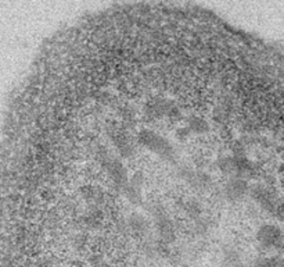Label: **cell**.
I'll list each match as a JSON object with an SVG mask.
<instances>
[{
	"mask_svg": "<svg viewBox=\"0 0 284 267\" xmlns=\"http://www.w3.org/2000/svg\"><path fill=\"white\" fill-rule=\"evenodd\" d=\"M139 142L143 146L150 149L151 152L160 155L164 159H173L175 156V149L171 142L151 130H141L139 132Z\"/></svg>",
	"mask_w": 284,
	"mask_h": 267,
	"instance_id": "cell-1",
	"label": "cell"
},
{
	"mask_svg": "<svg viewBox=\"0 0 284 267\" xmlns=\"http://www.w3.org/2000/svg\"><path fill=\"white\" fill-rule=\"evenodd\" d=\"M257 241L263 249L281 248V231L274 224H263L257 231Z\"/></svg>",
	"mask_w": 284,
	"mask_h": 267,
	"instance_id": "cell-2",
	"label": "cell"
},
{
	"mask_svg": "<svg viewBox=\"0 0 284 267\" xmlns=\"http://www.w3.org/2000/svg\"><path fill=\"white\" fill-rule=\"evenodd\" d=\"M248 194L261 209H265V210H273L274 209V195L269 188H266L262 184L248 186Z\"/></svg>",
	"mask_w": 284,
	"mask_h": 267,
	"instance_id": "cell-3",
	"label": "cell"
},
{
	"mask_svg": "<svg viewBox=\"0 0 284 267\" xmlns=\"http://www.w3.org/2000/svg\"><path fill=\"white\" fill-rule=\"evenodd\" d=\"M154 214H156L157 233L160 235L161 241H164L165 244L175 241V225L171 218L166 216V213L162 209H157Z\"/></svg>",
	"mask_w": 284,
	"mask_h": 267,
	"instance_id": "cell-4",
	"label": "cell"
},
{
	"mask_svg": "<svg viewBox=\"0 0 284 267\" xmlns=\"http://www.w3.org/2000/svg\"><path fill=\"white\" fill-rule=\"evenodd\" d=\"M103 163L106 166L108 174L111 175V178H113L118 185L125 186L128 184V171H126V167H125L119 160L111 158V156H108V155L107 156L104 155V156H103Z\"/></svg>",
	"mask_w": 284,
	"mask_h": 267,
	"instance_id": "cell-5",
	"label": "cell"
},
{
	"mask_svg": "<svg viewBox=\"0 0 284 267\" xmlns=\"http://www.w3.org/2000/svg\"><path fill=\"white\" fill-rule=\"evenodd\" d=\"M223 194L227 201L239 202L248 194V184L242 178L233 177L223 186Z\"/></svg>",
	"mask_w": 284,
	"mask_h": 267,
	"instance_id": "cell-6",
	"label": "cell"
},
{
	"mask_svg": "<svg viewBox=\"0 0 284 267\" xmlns=\"http://www.w3.org/2000/svg\"><path fill=\"white\" fill-rule=\"evenodd\" d=\"M234 160H236V178L247 181V178L251 177L252 170H254L251 160L247 158L246 155L234 156Z\"/></svg>",
	"mask_w": 284,
	"mask_h": 267,
	"instance_id": "cell-7",
	"label": "cell"
},
{
	"mask_svg": "<svg viewBox=\"0 0 284 267\" xmlns=\"http://www.w3.org/2000/svg\"><path fill=\"white\" fill-rule=\"evenodd\" d=\"M114 141L117 143V147H118V152L125 156V158H130L134 153V145L132 139L129 138L126 134H115V138Z\"/></svg>",
	"mask_w": 284,
	"mask_h": 267,
	"instance_id": "cell-8",
	"label": "cell"
},
{
	"mask_svg": "<svg viewBox=\"0 0 284 267\" xmlns=\"http://www.w3.org/2000/svg\"><path fill=\"white\" fill-rule=\"evenodd\" d=\"M129 227L130 230L139 235H145L147 231H149V221L147 218L143 216V214H139V213H133L128 220Z\"/></svg>",
	"mask_w": 284,
	"mask_h": 267,
	"instance_id": "cell-9",
	"label": "cell"
},
{
	"mask_svg": "<svg viewBox=\"0 0 284 267\" xmlns=\"http://www.w3.org/2000/svg\"><path fill=\"white\" fill-rule=\"evenodd\" d=\"M187 128L192 134H199V135H204L209 131V124L208 121L204 120L199 116H193L187 120Z\"/></svg>",
	"mask_w": 284,
	"mask_h": 267,
	"instance_id": "cell-10",
	"label": "cell"
},
{
	"mask_svg": "<svg viewBox=\"0 0 284 267\" xmlns=\"http://www.w3.org/2000/svg\"><path fill=\"white\" fill-rule=\"evenodd\" d=\"M218 169L223 175L227 177H236V160L234 156H225V158H220L218 162Z\"/></svg>",
	"mask_w": 284,
	"mask_h": 267,
	"instance_id": "cell-11",
	"label": "cell"
},
{
	"mask_svg": "<svg viewBox=\"0 0 284 267\" xmlns=\"http://www.w3.org/2000/svg\"><path fill=\"white\" fill-rule=\"evenodd\" d=\"M123 194L129 202H132L134 205H139L141 203V188L139 186H134L132 184H126L123 186Z\"/></svg>",
	"mask_w": 284,
	"mask_h": 267,
	"instance_id": "cell-12",
	"label": "cell"
},
{
	"mask_svg": "<svg viewBox=\"0 0 284 267\" xmlns=\"http://www.w3.org/2000/svg\"><path fill=\"white\" fill-rule=\"evenodd\" d=\"M183 206H184V210H186V213H187L188 216H192V217L194 218H199L201 212H203L201 205H200L197 201H194V199H188Z\"/></svg>",
	"mask_w": 284,
	"mask_h": 267,
	"instance_id": "cell-13",
	"label": "cell"
},
{
	"mask_svg": "<svg viewBox=\"0 0 284 267\" xmlns=\"http://www.w3.org/2000/svg\"><path fill=\"white\" fill-rule=\"evenodd\" d=\"M252 267H281L279 257H258Z\"/></svg>",
	"mask_w": 284,
	"mask_h": 267,
	"instance_id": "cell-14",
	"label": "cell"
},
{
	"mask_svg": "<svg viewBox=\"0 0 284 267\" xmlns=\"http://www.w3.org/2000/svg\"><path fill=\"white\" fill-rule=\"evenodd\" d=\"M192 136V132L188 131V128L187 127H182V128H179L176 131V138H177V141H180V142H186Z\"/></svg>",
	"mask_w": 284,
	"mask_h": 267,
	"instance_id": "cell-15",
	"label": "cell"
},
{
	"mask_svg": "<svg viewBox=\"0 0 284 267\" xmlns=\"http://www.w3.org/2000/svg\"><path fill=\"white\" fill-rule=\"evenodd\" d=\"M166 116H168V117H169L172 121H177V120H180V119H182V111H180V109H179L177 106H175V104H173V106L171 107V110L168 111V115H166Z\"/></svg>",
	"mask_w": 284,
	"mask_h": 267,
	"instance_id": "cell-16",
	"label": "cell"
},
{
	"mask_svg": "<svg viewBox=\"0 0 284 267\" xmlns=\"http://www.w3.org/2000/svg\"><path fill=\"white\" fill-rule=\"evenodd\" d=\"M230 267H247L246 264H244V263H242L240 262V260H239V262H236L234 263V264H231Z\"/></svg>",
	"mask_w": 284,
	"mask_h": 267,
	"instance_id": "cell-17",
	"label": "cell"
}]
</instances>
